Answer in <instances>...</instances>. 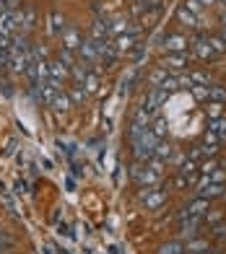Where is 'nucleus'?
<instances>
[{"mask_svg": "<svg viewBox=\"0 0 226 254\" xmlns=\"http://www.w3.org/2000/svg\"><path fill=\"white\" fill-rule=\"evenodd\" d=\"M208 249H211L208 239H198V236L187 239V244H185V252H208Z\"/></svg>", "mask_w": 226, "mask_h": 254, "instance_id": "6ab92c4d", "label": "nucleus"}, {"mask_svg": "<svg viewBox=\"0 0 226 254\" xmlns=\"http://www.w3.org/2000/svg\"><path fill=\"white\" fill-rule=\"evenodd\" d=\"M211 210V200H203V197H195V200H190L187 205H182L179 207V221H182V218H190V215H206Z\"/></svg>", "mask_w": 226, "mask_h": 254, "instance_id": "f03ea898", "label": "nucleus"}, {"mask_svg": "<svg viewBox=\"0 0 226 254\" xmlns=\"http://www.w3.org/2000/svg\"><path fill=\"white\" fill-rule=\"evenodd\" d=\"M216 169H221V164H219L216 158H206L203 164H198V171H200L203 177H206V174H211V171H216Z\"/></svg>", "mask_w": 226, "mask_h": 254, "instance_id": "a878e982", "label": "nucleus"}, {"mask_svg": "<svg viewBox=\"0 0 226 254\" xmlns=\"http://www.w3.org/2000/svg\"><path fill=\"white\" fill-rule=\"evenodd\" d=\"M208 130L216 132L221 137V143H226V117H219V120H208Z\"/></svg>", "mask_w": 226, "mask_h": 254, "instance_id": "a211bd4d", "label": "nucleus"}, {"mask_svg": "<svg viewBox=\"0 0 226 254\" xmlns=\"http://www.w3.org/2000/svg\"><path fill=\"white\" fill-rule=\"evenodd\" d=\"M34 26H37V10H34V5H24L21 8V29H24L26 37Z\"/></svg>", "mask_w": 226, "mask_h": 254, "instance_id": "ddd939ff", "label": "nucleus"}, {"mask_svg": "<svg viewBox=\"0 0 226 254\" xmlns=\"http://www.w3.org/2000/svg\"><path fill=\"white\" fill-rule=\"evenodd\" d=\"M161 47L166 50V55H177V52H187L190 47V39L185 34H166L161 39Z\"/></svg>", "mask_w": 226, "mask_h": 254, "instance_id": "7ed1b4c3", "label": "nucleus"}, {"mask_svg": "<svg viewBox=\"0 0 226 254\" xmlns=\"http://www.w3.org/2000/svg\"><path fill=\"white\" fill-rule=\"evenodd\" d=\"M5 254H10V252H5Z\"/></svg>", "mask_w": 226, "mask_h": 254, "instance_id": "de8ad7c7", "label": "nucleus"}, {"mask_svg": "<svg viewBox=\"0 0 226 254\" xmlns=\"http://www.w3.org/2000/svg\"><path fill=\"white\" fill-rule=\"evenodd\" d=\"M187 65H190V55H187V52L166 55L164 60H161V67H166V70H185Z\"/></svg>", "mask_w": 226, "mask_h": 254, "instance_id": "6e6552de", "label": "nucleus"}, {"mask_svg": "<svg viewBox=\"0 0 226 254\" xmlns=\"http://www.w3.org/2000/svg\"><path fill=\"white\" fill-rule=\"evenodd\" d=\"M187 158H190V161H195V164H198L200 158H206V153H203V143H200V145H193V148H190Z\"/></svg>", "mask_w": 226, "mask_h": 254, "instance_id": "72a5a7b5", "label": "nucleus"}, {"mask_svg": "<svg viewBox=\"0 0 226 254\" xmlns=\"http://www.w3.org/2000/svg\"><path fill=\"white\" fill-rule=\"evenodd\" d=\"M213 184H224V179H226V171L224 169H216V171H211V174H206Z\"/></svg>", "mask_w": 226, "mask_h": 254, "instance_id": "f704fd0d", "label": "nucleus"}, {"mask_svg": "<svg viewBox=\"0 0 226 254\" xmlns=\"http://www.w3.org/2000/svg\"><path fill=\"white\" fill-rule=\"evenodd\" d=\"M190 47H193V52L198 55V60H216V57H219L216 52H213V47H211V42H208L206 34L190 39Z\"/></svg>", "mask_w": 226, "mask_h": 254, "instance_id": "39448f33", "label": "nucleus"}, {"mask_svg": "<svg viewBox=\"0 0 226 254\" xmlns=\"http://www.w3.org/2000/svg\"><path fill=\"white\" fill-rule=\"evenodd\" d=\"M149 130H151V135L156 137V140H166L169 125H166V120L161 117V114H156V117H151V122H149Z\"/></svg>", "mask_w": 226, "mask_h": 254, "instance_id": "f8f14e48", "label": "nucleus"}, {"mask_svg": "<svg viewBox=\"0 0 226 254\" xmlns=\"http://www.w3.org/2000/svg\"><path fill=\"white\" fill-rule=\"evenodd\" d=\"M50 21H52V34H55V37H60V34L65 31L63 13H60V10H52V13H50Z\"/></svg>", "mask_w": 226, "mask_h": 254, "instance_id": "5701e85b", "label": "nucleus"}, {"mask_svg": "<svg viewBox=\"0 0 226 254\" xmlns=\"http://www.w3.org/2000/svg\"><path fill=\"white\" fill-rule=\"evenodd\" d=\"M60 39H63V47L71 50V52H78V47H81V42H83L81 31H78V29H71V26H65V31L60 34Z\"/></svg>", "mask_w": 226, "mask_h": 254, "instance_id": "9d476101", "label": "nucleus"}, {"mask_svg": "<svg viewBox=\"0 0 226 254\" xmlns=\"http://www.w3.org/2000/svg\"><path fill=\"white\" fill-rule=\"evenodd\" d=\"M177 21H179V24H185L187 29H198V26H200L198 16H195V13H190L185 5H179V8H177Z\"/></svg>", "mask_w": 226, "mask_h": 254, "instance_id": "4468645a", "label": "nucleus"}, {"mask_svg": "<svg viewBox=\"0 0 226 254\" xmlns=\"http://www.w3.org/2000/svg\"><path fill=\"white\" fill-rule=\"evenodd\" d=\"M206 114H208V120H219V117H224V104L208 101V104H206Z\"/></svg>", "mask_w": 226, "mask_h": 254, "instance_id": "393cba45", "label": "nucleus"}, {"mask_svg": "<svg viewBox=\"0 0 226 254\" xmlns=\"http://www.w3.org/2000/svg\"><path fill=\"white\" fill-rule=\"evenodd\" d=\"M182 5H185V8L190 10V13H195V16H198L200 10H203V3H200V0H185Z\"/></svg>", "mask_w": 226, "mask_h": 254, "instance_id": "c9c22d12", "label": "nucleus"}, {"mask_svg": "<svg viewBox=\"0 0 226 254\" xmlns=\"http://www.w3.org/2000/svg\"><path fill=\"white\" fill-rule=\"evenodd\" d=\"M206 223L200 215H190V218H182L179 221V239H193L198 236V228Z\"/></svg>", "mask_w": 226, "mask_h": 254, "instance_id": "423d86ee", "label": "nucleus"}, {"mask_svg": "<svg viewBox=\"0 0 226 254\" xmlns=\"http://www.w3.org/2000/svg\"><path fill=\"white\" fill-rule=\"evenodd\" d=\"M190 80H193V86H208L211 83V78L208 73H203V70H193V73H187Z\"/></svg>", "mask_w": 226, "mask_h": 254, "instance_id": "cd10ccee", "label": "nucleus"}, {"mask_svg": "<svg viewBox=\"0 0 226 254\" xmlns=\"http://www.w3.org/2000/svg\"><path fill=\"white\" fill-rule=\"evenodd\" d=\"M211 236L213 239H221V241H226V223H213V228H211Z\"/></svg>", "mask_w": 226, "mask_h": 254, "instance_id": "2f4dec72", "label": "nucleus"}, {"mask_svg": "<svg viewBox=\"0 0 226 254\" xmlns=\"http://www.w3.org/2000/svg\"><path fill=\"white\" fill-rule=\"evenodd\" d=\"M58 60H60L65 67H68V70L78 65V63H75V57H73V52H71V50H65V47H60V52H58Z\"/></svg>", "mask_w": 226, "mask_h": 254, "instance_id": "b1692460", "label": "nucleus"}, {"mask_svg": "<svg viewBox=\"0 0 226 254\" xmlns=\"http://www.w3.org/2000/svg\"><path fill=\"white\" fill-rule=\"evenodd\" d=\"M166 75H169V70L159 65V67H156V70L149 75V86H151V88H159V86L164 83V78H166Z\"/></svg>", "mask_w": 226, "mask_h": 254, "instance_id": "4be33fe9", "label": "nucleus"}, {"mask_svg": "<svg viewBox=\"0 0 226 254\" xmlns=\"http://www.w3.org/2000/svg\"><path fill=\"white\" fill-rule=\"evenodd\" d=\"M16 145H18V140H16V137H10V140H8V145H5V156H13L16 153Z\"/></svg>", "mask_w": 226, "mask_h": 254, "instance_id": "79ce46f5", "label": "nucleus"}, {"mask_svg": "<svg viewBox=\"0 0 226 254\" xmlns=\"http://www.w3.org/2000/svg\"><path fill=\"white\" fill-rule=\"evenodd\" d=\"M0 197H3V202L8 205V210H16V205H13V197L5 192V187H0Z\"/></svg>", "mask_w": 226, "mask_h": 254, "instance_id": "a19ab883", "label": "nucleus"}, {"mask_svg": "<svg viewBox=\"0 0 226 254\" xmlns=\"http://www.w3.org/2000/svg\"><path fill=\"white\" fill-rule=\"evenodd\" d=\"M172 153H174V148L169 145L166 140H159V143H156V148H153V158H159V161H169V158H172Z\"/></svg>", "mask_w": 226, "mask_h": 254, "instance_id": "f3484780", "label": "nucleus"}, {"mask_svg": "<svg viewBox=\"0 0 226 254\" xmlns=\"http://www.w3.org/2000/svg\"><path fill=\"white\" fill-rule=\"evenodd\" d=\"M169 182L161 184L159 190H153V187H146V194H143V205H146V210H159L161 205H166V197H169Z\"/></svg>", "mask_w": 226, "mask_h": 254, "instance_id": "f257e3e1", "label": "nucleus"}, {"mask_svg": "<svg viewBox=\"0 0 226 254\" xmlns=\"http://www.w3.org/2000/svg\"><path fill=\"white\" fill-rule=\"evenodd\" d=\"M208 101L226 104V88L221 83H208Z\"/></svg>", "mask_w": 226, "mask_h": 254, "instance_id": "dca6fc26", "label": "nucleus"}, {"mask_svg": "<svg viewBox=\"0 0 226 254\" xmlns=\"http://www.w3.org/2000/svg\"><path fill=\"white\" fill-rule=\"evenodd\" d=\"M50 107L55 109V112H68L73 107V101H71V96L68 94H63V91H58V94H55V99H52V104Z\"/></svg>", "mask_w": 226, "mask_h": 254, "instance_id": "2eb2a0df", "label": "nucleus"}, {"mask_svg": "<svg viewBox=\"0 0 226 254\" xmlns=\"http://www.w3.org/2000/svg\"><path fill=\"white\" fill-rule=\"evenodd\" d=\"M177 86H179V88H187V91H190V88H193V80H190V75L179 73V75H177Z\"/></svg>", "mask_w": 226, "mask_h": 254, "instance_id": "4c0bfd02", "label": "nucleus"}, {"mask_svg": "<svg viewBox=\"0 0 226 254\" xmlns=\"http://www.w3.org/2000/svg\"><path fill=\"white\" fill-rule=\"evenodd\" d=\"M166 99H169V94H164L161 88H149V94H146V99H143V109L149 114H156L166 104Z\"/></svg>", "mask_w": 226, "mask_h": 254, "instance_id": "20e7f679", "label": "nucleus"}, {"mask_svg": "<svg viewBox=\"0 0 226 254\" xmlns=\"http://www.w3.org/2000/svg\"><path fill=\"white\" fill-rule=\"evenodd\" d=\"M71 101H73V104H83V101H86L83 86H73V88H71Z\"/></svg>", "mask_w": 226, "mask_h": 254, "instance_id": "7c9ffc66", "label": "nucleus"}, {"mask_svg": "<svg viewBox=\"0 0 226 254\" xmlns=\"http://www.w3.org/2000/svg\"><path fill=\"white\" fill-rule=\"evenodd\" d=\"M174 187H177V190H187V187H190L187 177H185V174H177V177H174Z\"/></svg>", "mask_w": 226, "mask_h": 254, "instance_id": "58836bf2", "label": "nucleus"}, {"mask_svg": "<svg viewBox=\"0 0 226 254\" xmlns=\"http://www.w3.org/2000/svg\"><path fill=\"white\" fill-rule=\"evenodd\" d=\"M13 192H16V194H26V192H29V184H26L24 179H16V184H13Z\"/></svg>", "mask_w": 226, "mask_h": 254, "instance_id": "ea45409f", "label": "nucleus"}, {"mask_svg": "<svg viewBox=\"0 0 226 254\" xmlns=\"http://www.w3.org/2000/svg\"><path fill=\"white\" fill-rule=\"evenodd\" d=\"M200 3H203V5H216L219 0H200Z\"/></svg>", "mask_w": 226, "mask_h": 254, "instance_id": "c03bdc74", "label": "nucleus"}, {"mask_svg": "<svg viewBox=\"0 0 226 254\" xmlns=\"http://www.w3.org/2000/svg\"><path fill=\"white\" fill-rule=\"evenodd\" d=\"M83 91H86V94H96V91H99V75H96L94 70L86 73V78H83Z\"/></svg>", "mask_w": 226, "mask_h": 254, "instance_id": "412c9836", "label": "nucleus"}, {"mask_svg": "<svg viewBox=\"0 0 226 254\" xmlns=\"http://www.w3.org/2000/svg\"><path fill=\"white\" fill-rule=\"evenodd\" d=\"M195 171H198V164H195V161H190L187 156H185L182 161H179V174L190 177V174H195Z\"/></svg>", "mask_w": 226, "mask_h": 254, "instance_id": "bb28decb", "label": "nucleus"}, {"mask_svg": "<svg viewBox=\"0 0 226 254\" xmlns=\"http://www.w3.org/2000/svg\"><path fill=\"white\" fill-rule=\"evenodd\" d=\"M3 94L10 99V96H13V88H10V83H3Z\"/></svg>", "mask_w": 226, "mask_h": 254, "instance_id": "37998d69", "label": "nucleus"}, {"mask_svg": "<svg viewBox=\"0 0 226 254\" xmlns=\"http://www.w3.org/2000/svg\"><path fill=\"white\" fill-rule=\"evenodd\" d=\"M138 3H143V5H146V0H138Z\"/></svg>", "mask_w": 226, "mask_h": 254, "instance_id": "49530a36", "label": "nucleus"}, {"mask_svg": "<svg viewBox=\"0 0 226 254\" xmlns=\"http://www.w3.org/2000/svg\"><path fill=\"white\" fill-rule=\"evenodd\" d=\"M190 91H193L195 101H200V104H208V86H193Z\"/></svg>", "mask_w": 226, "mask_h": 254, "instance_id": "c756f323", "label": "nucleus"}, {"mask_svg": "<svg viewBox=\"0 0 226 254\" xmlns=\"http://www.w3.org/2000/svg\"><path fill=\"white\" fill-rule=\"evenodd\" d=\"M135 44H138V31H128V34H120V37H115V50H117V55L133 52Z\"/></svg>", "mask_w": 226, "mask_h": 254, "instance_id": "0eeeda50", "label": "nucleus"}, {"mask_svg": "<svg viewBox=\"0 0 226 254\" xmlns=\"http://www.w3.org/2000/svg\"><path fill=\"white\" fill-rule=\"evenodd\" d=\"M198 190V197L203 200H216V197H226V187L224 184H203V187H195Z\"/></svg>", "mask_w": 226, "mask_h": 254, "instance_id": "9b49d317", "label": "nucleus"}, {"mask_svg": "<svg viewBox=\"0 0 226 254\" xmlns=\"http://www.w3.org/2000/svg\"><path fill=\"white\" fill-rule=\"evenodd\" d=\"M159 182H161V174L156 169H151L149 164H143L141 174L135 177V184H138V187H153V184H159Z\"/></svg>", "mask_w": 226, "mask_h": 254, "instance_id": "1a4fd4ad", "label": "nucleus"}, {"mask_svg": "<svg viewBox=\"0 0 226 254\" xmlns=\"http://www.w3.org/2000/svg\"><path fill=\"white\" fill-rule=\"evenodd\" d=\"M159 254H185V244H182L179 239L166 241V244H161V247H159Z\"/></svg>", "mask_w": 226, "mask_h": 254, "instance_id": "aec40b11", "label": "nucleus"}, {"mask_svg": "<svg viewBox=\"0 0 226 254\" xmlns=\"http://www.w3.org/2000/svg\"><path fill=\"white\" fill-rule=\"evenodd\" d=\"M185 254H211V249L208 252H185Z\"/></svg>", "mask_w": 226, "mask_h": 254, "instance_id": "a18cd8bd", "label": "nucleus"}, {"mask_svg": "<svg viewBox=\"0 0 226 254\" xmlns=\"http://www.w3.org/2000/svg\"><path fill=\"white\" fill-rule=\"evenodd\" d=\"M203 145H221V137L216 132L206 130V132H203Z\"/></svg>", "mask_w": 226, "mask_h": 254, "instance_id": "473e14b6", "label": "nucleus"}, {"mask_svg": "<svg viewBox=\"0 0 226 254\" xmlns=\"http://www.w3.org/2000/svg\"><path fill=\"white\" fill-rule=\"evenodd\" d=\"M159 88L164 91V94H169V96H172L174 91H179V86H177V78H172V75H166V78H164V83H161Z\"/></svg>", "mask_w": 226, "mask_h": 254, "instance_id": "c85d7f7f", "label": "nucleus"}, {"mask_svg": "<svg viewBox=\"0 0 226 254\" xmlns=\"http://www.w3.org/2000/svg\"><path fill=\"white\" fill-rule=\"evenodd\" d=\"M0 67H3V70H10V47L0 50Z\"/></svg>", "mask_w": 226, "mask_h": 254, "instance_id": "e433bc0d", "label": "nucleus"}]
</instances>
